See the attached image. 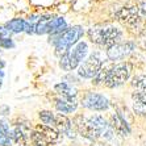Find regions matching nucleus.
<instances>
[{
    "label": "nucleus",
    "instance_id": "nucleus-1",
    "mask_svg": "<svg viewBox=\"0 0 146 146\" xmlns=\"http://www.w3.org/2000/svg\"><path fill=\"white\" fill-rule=\"evenodd\" d=\"M83 34H84V29L80 25L68 27L62 33L49 34V44L54 46V54L59 58L78 44L83 37Z\"/></svg>",
    "mask_w": 146,
    "mask_h": 146
},
{
    "label": "nucleus",
    "instance_id": "nucleus-2",
    "mask_svg": "<svg viewBox=\"0 0 146 146\" xmlns=\"http://www.w3.org/2000/svg\"><path fill=\"white\" fill-rule=\"evenodd\" d=\"M88 37L91 42L103 46V48H111L115 44H119V41L122 37L121 29L113 27V25H107V27H96L91 28L88 31Z\"/></svg>",
    "mask_w": 146,
    "mask_h": 146
},
{
    "label": "nucleus",
    "instance_id": "nucleus-3",
    "mask_svg": "<svg viewBox=\"0 0 146 146\" xmlns=\"http://www.w3.org/2000/svg\"><path fill=\"white\" fill-rule=\"evenodd\" d=\"M87 55H88V45L84 41H79L78 44L72 46L67 53L59 57V67L63 70V71H74L79 67L83 61L87 59Z\"/></svg>",
    "mask_w": 146,
    "mask_h": 146
},
{
    "label": "nucleus",
    "instance_id": "nucleus-4",
    "mask_svg": "<svg viewBox=\"0 0 146 146\" xmlns=\"http://www.w3.org/2000/svg\"><path fill=\"white\" fill-rule=\"evenodd\" d=\"M130 71H132V66H130L128 62L116 63V65H113L112 67H109L104 86L108 87V88L120 87V86H122L128 79H129Z\"/></svg>",
    "mask_w": 146,
    "mask_h": 146
},
{
    "label": "nucleus",
    "instance_id": "nucleus-5",
    "mask_svg": "<svg viewBox=\"0 0 146 146\" xmlns=\"http://www.w3.org/2000/svg\"><path fill=\"white\" fill-rule=\"evenodd\" d=\"M103 61L100 58L99 53H94L90 55L86 61H83L79 65L78 70V76L82 79H94L103 67Z\"/></svg>",
    "mask_w": 146,
    "mask_h": 146
},
{
    "label": "nucleus",
    "instance_id": "nucleus-6",
    "mask_svg": "<svg viewBox=\"0 0 146 146\" xmlns=\"http://www.w3.org/2000/svg\"><path fill=\"white\" fill-rule=\"evenodd\" d=\"M80 106L90 111L95 112H104L109 108V100L99 92H86L83 98L80 99Z\"/></svg>",
    "mask_w": 146,
    "mask_h": 146
},
{
    "label": "nucleus",
    "instance_id": "nucleus-7",
    "mask_svg": "<svg viewBox=\"0 0 146 146\" xmlns=\"http://www.w3.org/2000/svg\"><path fill=\"white\" fill-rule=\"evenodd\" d=\"M72 125H74L78 134H80L83 138L88 139L91 142H96L100 138L99 134L95 132V129L90 124L88 117H84L83 115H75V117L72 119Z\"/></svg>",
    "mask_w": 146,
    "mask_h": 146
},
{
    "label": "nucleus",
    "instance_id": "nucleus-8",
    "mask_svg": "<svg viewBox=\"0 0 146 146\" xmlns=\"http://www.w3.org/2000/svg\"><path fill=\"white\" fill-rule=\"evenodd\" d=\"M136 49V44L132 41H126L124 44H115L113 46L108 48L107 50V57L109 61H121L122 58H125L126 55H129L133 50Z\"/></svg>",
    "mask_w": 146,
    "mask_h": 146
},
{
    "label": "nucleus",
    "instance_id": "nucleus-9",
    "mask_svg": "<svg viewBox=\"0 0 146 146\" xmlns=\"http://www.w3.org/2000/svg\"><path fill=\"white\" fill-rule=\"evenodd\" d=\"M115 17L120 23L129 28L136 27L139 21V12L137 7H124L115 13Z\"/></svg>",
    "mask_w": 146,
    "mask_h": 146
},
{
    "label": "nucleus",
    "instance_id": "nucleus-10",
    "mask_svg": "<svg viewBox=\"0 0 146 146\" xmlns=\"http://www.w3.org/2000/svg\"><path fill=\"white\" fill-rule=\"evenodd\" d=\"M57 95V94H55ZM79 103L76 100V98H71V96H59L57 95L54 100V107L58 112L61 115H70V113H74L78 108Z\"/></svg>",
    "mask_w": 146,
    "mask_h": 146
},
{
    "label": "nucleus",
    "instance_id": "nucleus-11",
    "mask_svg": "<svg viewBox=\"0 0 146 146\" xmlns=\"http://www.w3.org/2000/svg\"><path fill=\"white\" fill-rule=\"evenodd\" d=\"M55 129L61 133L62 136L67 137V138L74 139L75 137H76L75 130H74V125H72V121L65 115L55 113Z\"/></svg>",
    "mask_w": 146,
    "mask_h": 146
},
{
    "label": "nucleus",
    "instance_id": "nucleus-12",
    "mask_svg": "<svg viewBox=\"0 0 146 146\" xmlns=\"http://www.w3.org/2000/svg\"><path fill=\"white\" fill-rule=\"evenodd\" d=\"M111 126L113 128L116 134H119L120 137H126L130 134V126L128 125L125 117L119 111L112 113L111 116Z\"/></svg>",
    "mask_w": 146,
    "mask_h": 146
},
{
    "label": "nucleus",
    "instance_id": "nucleus-13",
    "mask_svg": "<svg viewBox=\"0 0 146 146\" xmlns=\"http://www.w3.org/2000/svg\"><path fill=\"white\" fill-rule=\"evenodd\" d=\"M34 129L38 130L45 138L48 139V142L50 143V146L59 143L62 141V138H63V136L55 128H53V126H48V125H44V124H37V125L34 126Z\"/></svg>",
    "mask_w": 146,
    "mask_h": 146
},
{
    "label": "nucleus",
    "instance_id": "nucleus-14",
    "mask_svg": "<svg viewBox=\"0 0 146 146\" xmlns=\"http://www.w3.org/2000/svg\"><path fill=\"white\" fill-rule=\"evenodd\" d=\"M68 28L66 19L62 16L54 17L51 16L46 21V34H54V33H62Z\"/></svg>",
    "mask_w": 146,
    "mask_h": 146
},
{
    "label": "nucleus",
    "instance_id": "nucleus-15",
    "mask_svg": "<svg viewBox=\"0 0 146 146\" xmlns=\"http://www.w3.org/2000/svg\"><path fill=\"white\" fill-rule=\"evenodd\" d=\"M27 20L25 19H20V17H16V19H12L8 23H5L4 27L7 28L8 31L12 34H19V33H25V29H27Z\"/></svg>",
    "mask_w": 146,
    "mask_h": 146
},
{
    "label": "nucleus",
    "instance_id": "nucleus-16",
    "mask_svg": "<svg viewBox=\"0 0 146 146\" xmlns=\"http://www.w3.org/2000/svg\"><path fill=\"white\" fill-rule=\"evenodd\" d=\"M54 91L57 95L59 96H71V98H76L78 95V91L74 86L68 84L66 82H59L54 86Z\"/></svg>",
    "mask_w": 146,
    "mask_h": 146
},
{
    "label": "nucleus",
    "instance_id": "nucleus-17",
    "mask_svg": "<svg viewBox=\"0 0 146 146\" xmlns=\"http://www.w3.org/2000/svg\"><path fill=\"white\" fill-rule=\"evenodd\" d=\"M38 119H40V121L42 122L44 125L55 128V113L54 112L48 111V109L40 111V112H38Z\"/></svg>",
    "mask_w": 146,
    "mask_h": 146
},
{
    "label": "nucleus",
    "instance_id": "nucleus-18",
    "mask_svg": "<svg viewBox=\"0 0 146 146\" xmlns=\"http://www.w3.org/2000/svg\"><path fill=\"white\" fill-rule=\"evenodd\" d=\"M29 141L32 142L33 146H50V143L48 142V139L36 129L31 132V134H29Z\"/></svg>",
    "mask_w": 146,
    "mask_h": 146
},
{
    "label": "nucleus",
    "instance_id": "nucleus-19",
    "mask_svg": "<svg viewBox=\"0 0 146 146\" xmlns=\"http://www.w3.org/2000/svg\"><path fill=\"white\" fill-rule=\"evenodd\" d=\"M108 70L109 67H104L103 66L102 70L96 74V76L92 79V84L95 86H100V84H104L106 83V78H107V74H108Z\"/></svg>",
    "mask_w": 146,
    "mask_h": 146
},
{
    "label": "nucleus",
    "instance_id": "nucleus-20",
    "mask_svg": "<svg viewBox=\"0 0 146 146\" xmlns=\"http://www.w3.org/2000/svg\"><path fill=\"white\" fill-rule=\"evenodd\" d=\"M132 84L139 90V92H146V75H137L133 78Z\"/></svg>",
    "mask_w": 146,
    "mask_h": 146
},
{
    "label": "nucleus",
    "instance_id": "nucleus-21",
    "mask_svg": "<svg viewBox=\"0 0 146 146\" xmlns=\"http://www.w3.org/2000/svg\"><path fill=\"white\" fill-rule=\"evenodd\" d=\"M16 48L15 41L12 40V37L8 38H0V49H5V50H12Z\"/></svg>",
    "mask_w": 146,
    "mask_h": 146
},
{
    "label": "nucleus",
    "instance_id": "nucleus-22",
    "mask_svg": "<svg viewBox=\"0 0 146 146\" xmlns=\"http://www.w3.org/2000/svg\"><path fill=\"white\" fill-rule=\"evenodd\" d=\"M133 109H134V113L141 116H146V104L141 102H134L133 103Z\"/></svg>",
    "mask_w": 146,
    "mask_h": 146
},
{
    "label": "nucleus",
    "instance_id": "nucleus-23",
    "mask_svg": "<svg viewBox=\"0 0 146 146\" xmlns=\"http://www.w3.org/2000/svg\"><path fill=\"white\" fill-rule=\"evenodd\" d=\"M0 146H11V137L7 132L0 129Z\"/></svg>",
    "mask_w": 146,
    "mask_h": 146
},
{
    "label": "nucleus",
    "instance_id": "nucleus-24",
    "mask_svg": "<svg viewBox=\"0 0 146 146\" xmlns=\"http://www.w3.org/2000/svg\"><path fill=\"white\" fill-rule=\"evenodd\" d=\"M133 99H134V102H141L146 104V92H134Z\"/></svg>",
    "mask_w": 146,
    "mask_h": 146
},
{
    "label": "nucleus",
    "instance_id": "nucleus-25",
    "mask_svg": "<svg viewBox=\"0 0 146 146\" xmlns=\"http://www.w3.org/2000/svg\"><path fill=\"white\" fill-rule=\"evenodd\" d=\"M11 115V107L8 104H1L0 106V116L3 117H7V116Z\"/></svg>",
    "mask_w": 146,
    "mask_h": 146
},
{
    "label": "nucleus",
    "instance_id": "nucleus-26",
    "mask_svg": "<svg viewBox=\"0 0 146 146\" xmlns=\"http://www.w3.org/2000/svg\"><path fill=\"white\" fill-rule=\"evenodd\" d=\"M137 8H138L139 15H142V16H146V0H138Z\"/></svg>",
    "mask_w": 146,
    "mask_h": 146
},
{
    "label": "nucleus",
    "instance_id": "nucleus-27",
    "mask_svg": "<svg viewBox=\"0 0 146 146\" xmlns=\"http://www.w3.org/2000/svg\"><path fill=\"white\" fill-rule=\"evenodd\" d=\"M11 32L5 27H0V38H8L11 37Z\"/></svg>",
    "mask_w": 146,
    "mask_h": 146
},
{
    "label": "nucleus",
    "instance_id": "nucleus-28",
    "mask_svg": "<svg viewBox=\"0 0 146 146\" xmlns=\"http://www.w3.org/2000/svg\"><path fill=\"white\" fill-rule=\"evenodd\" d=\"M91 146H112V145H109L107 142H92Z\"/></svg>",
    "mask_w": 146,
    "mask_h": 146
},
{
    "label": "nucleus",
    "instance_id": "nucleus-29",
    "mask_svg": "<svg viewBox=\"0 0 146 146\" xmlns=\"http://www.w3.org/2000/svg\"><path fill=\"white\" fill-rule=\"evenodd\" d=\"M4 67H5V62H4L3 59H0V70H3Z\"/></svg>",
    "mask_w": 146,
    "mask_h": 146
},
{
    "label": "nucleus",
    "instance_id": "nucleus-30",
    "mask_svg": "<svg viewBox=\"0 0 146 146\" xmlns=\"http://www.w3.org/2000/svg\"><path fill=\"white\" fill-rule=\"evenodd\" d=\"M3 87V79H0V88Z\"/></svg>",
    "mask_w": 146,
    "mask_h": 146
},
{
    "label": "nucleus",
    "instance_id": "nucleus-31",
    "mask_svg": "<svg viewBox=\"0 0 146 146\" xmlns=\"http://www.w3.org/2000/svg\"><path fill=\"white\" fill-rule=\"evenodd\" d=\"M145 33H146V25H145Z\"/></svg>",
    "mask_w": 146,
    "mask_h": 146
},
{
    "label": "nucleus",
    "instance_id": "nucleus-32",
    "mask_svg": "<svg viewBox=\"0 0 146 146\" xmlns=\"http://www.w3.org/2000/svg\"><path fill=\"white\" fill-rule=\"evenodd\" d=\"M0 51H1V50H0Z\"/></svg>",
    "mask_w": 146,
    "mask_h": 146
}]
</instances>
